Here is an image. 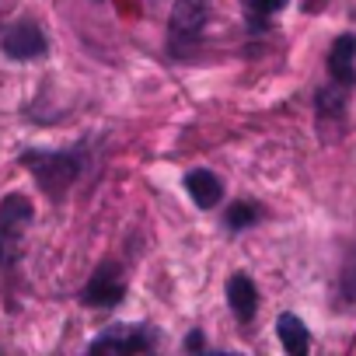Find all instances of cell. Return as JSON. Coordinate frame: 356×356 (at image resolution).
Instances as JSON below:
<instances>
[{"instance_id": "obj_1", "label": "cell", "mask_w": 356, "mask_h": 356, "mask_svg": "<svg viewBox=\"0 0 356 356\" xmlns=\"http://www.w3.org/2000/svg\"><path fill=\"white\" fill-rule=\"evenodd\" d=\"M22 164L35 175V182L46 196L63 200L84 168V154L81 150H29Z\"/></svg>"}, {"instance_id": "obj_2", "label": "cell", "mask_w": 356, "mask_h": 356, "mask_svg": "<svg viewBox=\"0 0 356 356\" xmlns=\"http://www.w3.org/2000/svg\"><path fill=\"white\" fill-rule=\"evenodd\" d=\"M35 207L29 196L11 193L0 200V269H15L25 248V231L32 227Z\"/></svg>"}, {"instance_id": "obj_3", "label": "cell", "mask_w": 356, "mask_h": 356, "mask_svg": "<svg viewBox=\"0 0 356 356\" xmlns=\"http://www.w3.org/2000/svg\"><path fill=\"white\" fill-rule=\"evenodd\" d=\"M207 22H210V0H175L168 18V46L175 49V56L189 53L200 42Z\"/></svg>"}, {"instance_id": "obj_4", "label": "cell", "mask_w": 356, "mask_h": 356, "mask_svg": "<svg viewBox=\"0 0 356 356\" xmlns=\"http://www.w3.org/2000/svg\"><path fill=\"white\" fill-rule=\"evenodd\" d=\"M157 349L154 325H112L105 335L91 342V353H150Z\"/></svg>"}, {"instance_id": "obj_5", "label": "cell", "mask_w": 356, "mask_h": 356, "mask_svg": "<svg viewBox=\"0 0 356 356\" xmlns=\"http://www.w3.org/2000/svg\"><path fill=\"white\" fill-rule=\"evenodd\" d=\"M126 297V276L115 262H102L81 290V304L88 307H115Z\"/></svg>"}, {"instance_id": "obj_6", "label": "cell", "mask_w": 356, "mask_h": 356, "mask_svg": "<svg viewBox=\"0 0 356 356\" xmlns=\"http://www.w3.org/2000/svg\"><path fill=\"white\" fill-rule=\"evenodd\" d=\"M4 53L11 56V60H22V63H29V60H42L46 53H49V42H46V35H42V29L35 25V22H18V25H11L8 32H4Z\"/></svg>"}, {"instance_id": "obj_7", "label": "cell", "mask_w": 356, "mask_h": 356, "mask_svg": "<svg viewBox=\"0 0 356 356\" xmlns=\"http://www.w3.org/2000/svg\"><path fill=\"white\" fill-rule=\"evenodd\" d=\"M328 77L339 91L356 88V35H339L328 49Z\"/></svg>"}, {"instance_id": "obj_8", "label": "cell", "mask_w": 356, "mask_h": 356, "mask_svg": "<svg viewBox=\"0 0 356 356\" xmlns=\"http://www.w3.org/2000/svg\"><path fill=\"white\" fill-rule=\"evenodd\" d=\"M227 304H231V311H234V318L241 325H248L255 318V311H259V290H255V283L245 273H234L227 280Z\"/></svg>"}, {"instance_id": "obj_9", "label": "cell", "mask_w": 356, "mask_h": 356, "mask_svg": "<svg viewBox=\"0 0 356 356\" xmlns=\"http://www.w3.org/2000/svg\"><path fill=\"white\" fill-rule=\"evenodd\" d=\"M186 189H189V196H193V203H196L200 210H213V207L224 200L220 178H217L213 171H207V168H196V171L186 175Z\"/></svg>"}, {"instance_id": "obj_10", "label": "cell", "mask_w": 356, "mask_h": 356, "mask_svg": "<svg viewBox=\"0 0 356 356\" xmlns=\"http://www.w3.org/2000/svg\"><path fill=\"white\" fill-rule=\"evenodd\" d=\"M276 335H280V342H283V349L290 353V356H304L307 349H311V335H307V325L297 318V314H280V321H276Z\"/></svg>"}, {"instance_id": "obj_11", "label": "cell", "mask_w": 356, "mask_h": 356, "mask_svg": "<svg viewBox=\"0 0 356 356\" xmlns=\"http://www.w3.org/2000/svg\"><path fill=\"white\" fill-rule=\"evenodd\" d=\"M259 213H262V210H259L255 203H245V200H241V203L227 207V217H224V220H227L231 231H245V227H252V224L259 220Z\"/></svg>"}, {"instance_id": "obj_12", "label": "cell", "mask_w": 356, "mask_h": 356, "mask_svg": "<svg viewBox=\"0 0 356 356\" xmlns=\"http://www.w3.org/2000/svg\"><path fill=\"white\" fill-rule=\"evenodd\" d=\"M286 4H290V0H252V11H255V18H252V22H262V18H269V15L283 11Z\"/></svg>"}, {"instance_id": "obj_13", "label": "cell", "mask_w": 356, "mask_h": 356, "mask_svg": "<svg viewBox=\"0 0 356 356\" xmlns=\"http://www.w3.org/2000/svg\"><path fill=\"white\" fill-rule=\"evenodd\" d=\"M342 297L346 300H356V262L342 269Z\"/></svg>"}, {"instance_id": "obj_14", "label": "cell", "mask_w": 356, "mask_h": 356, "mask_svg": "<svg viewBox=\"0 0 356 356\" xmlns=\"http://www.w3.org/2000/svg\"><path fill=\"white\" fill-rule=\"evenodd\" d=\"M203 346H207V342H203V332H189V335H186V349H189V353H200Z\"/></svg>"}]
</instances>
